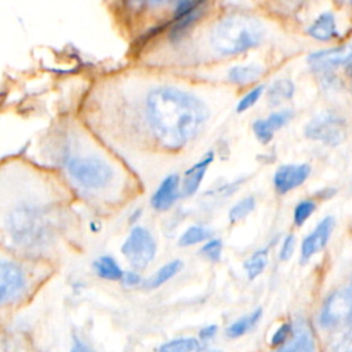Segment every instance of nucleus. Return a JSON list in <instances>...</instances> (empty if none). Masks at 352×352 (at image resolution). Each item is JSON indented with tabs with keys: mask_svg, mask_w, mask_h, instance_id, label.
I'll use <instances>...</instances> for the list:
<instances>
[{
	"mask_svg": "<svg viewBox=\"0 0 352 352\" xmlns=\"http://www.w3.org/2000/svg\"><path fill=\"white\" fill-rule=\"evenodd\" d=\"M263 91H264V87H263V85H258V87L253 88L250 92H248V94L239 100V103H238V106H236V111H238V113H242V111L248 110L249 107H252V106L260 99Z\"/></svg>",
	"mask_w": 352,
	"mask_h": 352,
	"instance_id": "c85d7f7f",
	"label": "nucleus"
},
{
	"mask_svg": "<svg viewBox=\"0 0 352 352\" xmlns=\"http://www.w3.org/2000/svg\"><path fill=\"white\" fill-rule=\"evenodd\" d=\"M70 177L84 188L98 190L113 180V169L98 157H73L67 161Z\"/></svg>",
	"mask_w": 352,
	"mask_h": 352,
	"instance_id": "20e7f679",
	"label": "nucleus"
},
{
	"mask_svg": "<svg viewBox=\"0 0 352 352\" xmlns=\"http://www.w3.org/2000/svg\"><path fill=\"white\" fill-rule=\"evenodd\" d=\"M261 308H257L256 311H253L252 314L246 315V316H242L239 318L238 320H235L231 326L227 327L226 330V334L231 338H236V337H241L243 336L245 333H248L253 326H256V323L260 320L261 318Z\"/></svg>",
	"mask_w": 352,
	"mask_h": 352,
	"instance_id": "412c9836",
	"label": "nucleus"
},
{
	"mask_svg": "<svg viewBox=\"0 0 352 352\" xmlns=\"http://www.w3.org/2000/svg\"><path fill=\"white\" fill-rule=\"evenodd\" d=\"M292 117H293L292 110L272 113L267 120H257L253 124V131L261 143H268L272 139L274 132L282 128L285 124H287Z\"/></svg>",
	"mask_w": 352,
	"mask_h": 352,
	"instance_id": "2eb2a0df",
	"label": "nucleus"
},
{
	"mask_svg": "<svg viewBox=\"0 0 352 352\" xmlns=\"http://www.w3.org/2000/svg\"><path fill=\"white\" fill-rule=\"evenodd\" d=\"M267 261H268V253H267V250H258V252H256L252 257H249L246 261H245V264H243V267H245V270H246V272H248V276L250 278V279H254L256 276H258L263 271H264V268H265V265H267Z\"/></svg>",
	"mask_w": 352,
	"mask_h": 352,
	"instance_id": "a878e982",
	"label": "nucleus"
},
{
	"mask_svg": "<svg viewBox=\"0 0 352 352\" xmlns=\"http://www.w3.org/2000/svg\"><path fill=\"white\" fill-rule=\"evenodd\" d=\"M25 286L21 268L12 263L0 260V304L15 298Z\"/></svg>",
	"mask_w": 352,
	"mask_h": 352,
	"instance_id": "9d476101",
	"label": "nucleus"
},
{
	"mask_svg": "<svg viewBox=\"0 0 352 352\" xmlns=\"http://www.w3.org/2000/svg\"><path fill=\"white\" fill-rule=\"evenodd\" d=\"M333 227H334V219L330 217V216L324 217L316 226V228L304 239L302 246H301L302 261H307L315 253H318L319 250H322L324 248V245L327 243L329 236L333 231Z\"/></svg>",
	"mask_w": 352,
	"mask_h": 352,
	"instance_id": "f8f14e48",
	"label": "nucleus"
},
{
	"mask_svg": "<svg viewBox=\"0 0 352 352\" xmlns=\"http://www.w3.org/2000/svg\"><path fill=\"white\" fill-rule=\"evenodd\" d=\"M338 6L341 7H346L349 10H352V0H334Z\"/></svg>",
	"mask_w": 352,
	"mask_h": 352,
	"instance_id": "c9c22d12",
	"label": "nucleus"
},
{
	"mask_svg": "<svg viewBox=\"0 0 352 352\" xmlns=\"http://www.w3.org/2000/svg\"><path fill=\"white\" fill-rule=\"evenodd\" d=\"M182 267H183V263L180 260H173L166 263L144 282V286L148 289H157L162 286L165 282L172 279L182 270Z\"/></svg>",
	"mask_w": 352,
	"mask_h": 352,
	"instance_id": "a211bd4d",
	"label": "nucleus"
},
{
	"mask_svg": "<svg viewBox=\"0 0 352 352\" xmlns=\"http://www.w3.org/2000/svg\"><path fill=\"white\" fill-rule=\"evenodd\" d=\"M216 330H217V326L216 324H210L208 327H204L201 331H199V338L201 340H210L214 334H216Z\"/></svg>",
	"mask_w": 352,
	"mask_h": 352,
	"instance_id": "72a5a7b5",
	"label": "nucleus"
},
{
	"mask_svg": "<svg viewBox=\"0 0 352 352\" xmlns=\"http://www.w3.org/2000/svg\"><path fill=\"white\" fill-rule=\"evenodd\" d=\"M117 1L124 10L132 11V12L153 11L170 3V0H117Z\"/></svg>",
	"mask_w": 352,
	"mask_h": 352,
	"instance_id": "b1692460",
	"label": "nucleus"
},
{
	"mask_svg": "<svg viewBox=\"0 0 352 352\" xmlns=\"http://www.w3.org/2000/svg\"><path fill=\"white\" fill-rule=\"evenodd\" d=\"M352 60V45L344 44L340 47L324 48L312 52L307 62L316 73H329L330 70L346 65Z\"/></svg>",
	"mask_w": 352,
	"mask_h": 352,
	"instance_id": "1a4fd4ad",
	"label": "nucleus"
},
{
	"mask_svg": "<svg viewBox=\"0 0 352 352\" xmlns=\"http://www.w3.org/2000/svg\"><path fill=\"white\" fill-rule=\"evenodd\" d=\"M307 34L318 41H330L340 37L336 15L331 11L320 12L307 28Z\"/></svg>",
	"mask_w": 352,
	"mask_h": 352,
	"instance_id": "ddd939ff",
	"label": "nucleus"
},
{
	"mask_svg": "<svg viewBox=\"0 0 352 352\" xmlns=\"http://www.w3.org/2000/svg\"><path fill=\"white\" fill-rule=\"evenodd\" d=\"M122 254L136 270H143L155 256L157 243L144 227H135L121 246Z\"/></svg>",
	"mask_w": 352,
	"mask_h": 352,
	"instance_id": "39448f33",
	"label": "nucleus"
},
{
	"mask_svg": "<svg viewBox=\"0 0 352 352\" xmlns=\"http://www.w3.org/2000/svg\"><path fill=\"white\" fill-rule=\"evenodd\" d=\"M292 334V326L289 323H283L282 326L278 327V330H275L272 338H271V345L276 346L280 345L283 342L287 341V337Z\"/></svg>",
	"mask_w": 352,
	"mask_h": 352,
	"instance_id": "7c9ffc66",
	"label": "nucleus"
},
{
	"mask_svg": "<svg viewBox=\"0 0 352 352\" xmlns=\"http://www.w3.org/2000/svg\"><path fill=\"white\" fill-rule=\"evenodd\" d=\"M263 73L258 65H239L228 70V80L234 84H248L257 80Z\"/></svg>",
	"mask_w": 352,
	"mask_h": 352,
	"instance_id": "6ab92c4d",
	"label": "nucleus"
},
{
	"mask_svg": "<svg viewBox=\"0 0 352 352\" xmlns=\"http://www.w3.org/2000/svg\"><path fill=\"white\" fill-rule=\"evenodd\" d=\"M352 322V286L330 294L320 312V324L326 329Z\"/></svg>",
	"mask_w": 352,
	"mask_h": 352,
	"instance_id": "6e6552de",
	"label": "nucleus"
},
{
	"mask_svg": "<svg viewBox=\"0 0 352 352\" xmlns=\"http://www.w3.org/2000/svg\"><path fill=\"white\" fill-rule=\"evenodd\" d=\"M351 286H352V282H351Z\"/></svg>",
	"mask_w": 352,
	"mask_h": 352,
	"instance_id": "4c0bfd02",
	"label": "nucleus"
},
{
	"mask_svg": "<svg viewBox=\"0 0 352 352\" xmlns=\"http://www.w3.org/2000/svg\"><path fill=\"white\" fill-rule=\"evenodd\" d=\"M280 351L286 352H311L314 351V337L309 327L298 320L292 327V338L287 344H285Z\"/></svg>",
	"mask_w": 352,
	"mask_h": 352,
	"instance_id": "f3484780",
	"label": "nucleus"
},
{
	"mask_svg": "<svg viewBox=\"0 0 352 352\" xmlns=\"http://www.w3.org/2000/svg\"><path fill=\"white\" fill-rule=\"evenodd\" d=\"M212 161H213V154L209 153L205 158H202L199 162L192 165L188 170H186L183 182H182V187H180V192L183 197H190V195L195 194V191L198 190V187L205 176V172Z\"/></svg>",
	"mask_w": 352,
	"mask_h": 352,
	"instance_id": "dca6fc26",
	"label": "nucleus"
},
{
	"mask_svg": "<svg viewBox=\"0 0 352 352\" xmlns=\"http://www.w3.org/2000/svg\"><path fill=\"white\" fill-rule=\"evenodd\" d=\"M221 241L220 239H210L208 241L202 249H201V253L210 261H217L220 258V254H221Z\"/></svg>",
	"mask_w": 352,
	"mask_h": 352,
	"instance_id": "c756f323",
	"label": "nucleus"
},
{
	"mask_svg": "<svg viewBox=\"0 0 352 352\" xmlns=\"http://www.w3.org/2000/svg\"><path fill=\"white\" fill-rule=\"evenodd\" d=\"M172 6V25L169 37L177 40L183 37L202 16L208 0H170Z\"/></svg>",
	"mask_w": 352,
	"mask_h": 352,
	"instance_id": "0eeeda50",
	"label": "nucleus"
},
{
	"mask_svg": "<svg viewBox=\"0 0 352 352\" xmlns=\"http://www.w3.org/2000/svg\"><path fill=\"white\" fill-rule=\"evenodd\" d=\"M294 94V85L290 80H276L268 89V103L276 106L283 100H287Z\"/></svg>",
	"mask_w": 352,
	"mask_h": 352,
	"instance_id": "4be33fe9",
	"label": "nucleus"
},
{
	"mask_svg": "<svg viewBox=\"0 0 352 352\" xmlns=\"http://www.w3.org/2000/svg\"><path fill=\"white\" fill-rule=\"evenodd\" d=\"M351 74H352V65H351Z\"/></svg>",
	"mask_w": 352,
	"mask_h": 352,
	"instance_id": "e433bc0d",
	"label": "nucleus"
},
{
	"mask_svg": "<svg viewBox=\"0 0 352 352\" xmlns=\"http://www.w3.org/2000/svg\"><path fill=\"white\" fill-rule=\"evenodd\" d=\"M309 172H311V168L308 164L282 165L274 175L275 190L280 194H285L301 186L307 180Z\"/></svg>",
	"mask_w": 352,
	"mask_h": 352,
	"instance_id": "9b49d317",
	"label": "nucleus"
},
{
	"mask_svg": "<svg viewBox=\"0 0 352 352\" xmlns=\"http://www.w3.org/2000/svg\"><path fill=\"white\" fill-rule=\"evenodd\" d=\"M210 236V231L202 226H191L188 227L180 236L179 245L180 246H191L199 242L206 241Z\"/></svg>",
	"mask_w": 352,
	"mask_h": 352,
	"instance_id": "393cba45",
	"label": "nucleus"
},
{
	"mask_svg": "<svg viewBox=\"0 0 352 352\" xmlns=\"http://www.w3.org/2000/svg\"><path fill=\"white\" fill-rule=\"evenodd\" d=\"M122 279H124V282H125L126 285H129V286L138 285V283L140 282L139 275L135 274V272H126V274H124V275H122Z\"/></svg>",
	"mask_w": 352,
	"mask_h": 352,
	"instance_id": "f704fd0d",
	"label": "nucleus"
},
{
	"mask_svg": "<svg viewBox=\"0 0 352 352\" xmlns=\"http://www.w3.org/2000/svg\"><path fill=\"white\" fill-rule=\"evenodd\" d=\"M315 210V204L312 201H302L300 202L296 209H294V223L297 226L304 224V221L314 213Z\"/></svg>",
	"mask_w": 352,
	"mask_h": 352,
	"instance_id": "cd10ccee",
	"label": "nucleus"
},
{
	"mask_svg": "<svg viewBox=\"0 0 352 352\" xmlns=\"http://www.w3.org/2000/svg\"><path fill=\"white\" fill-rule=\"evenodd\" d=\"M146 111L155 139L168 150L183 147L208 118V109L197 96L172 87L151 89Z\"/></svg>",
	"mask_w": 352,
	"mask_h": 352,
	"instance_id": "f257e3e1",
	"label": "nucleus"
},
{
	"mask_svg": "<svg viewBox=\"0 0 352 352\" xmlns=\"http://www.w3.org/2000/svg\"><path fill=\"white\" fill-rule=\"evenodd\" d=\"M336 349L340 351H352V326L351 329H348L337 341Z\"/></svg>",
	"mask_w": 352,
	"mask_h": 352,
	"instance_id": "473e14b6",
	"label": "nucleus"
},
{
	"mask_svg": "<svg viewBox=\"0 0 352 352\" xmlns=\"http://www.w3.org/2000/svg\"><path fill=\"white\" fill-rule=\"evenodd\" d=\"M10 232L19 245L41 246L50 236V228L43 214L32 208H19L8 217Z\"/></svg>",
	"mask_w": 352,
	"mask_h": 352,
	"instance_id": "7ed1b4c3",
	"label": "nucleus"
},
{
	"mask_svg": "<svg viewBox=\"0 0 352 352\" xmlns=\"http://www.w3.org/2000/svg\"><path fill=\"white\" fill-rule=\"evenodd\" d=\"M94 268L100 278L109 279V280L122 279V275H124L120 265L110 256H102V257L96 258L94 261Z\"/></svg>",
	"mask_w": 352,
	"mask_h": 352,
	"instance_id": "aec40b11",
	"label": "nucleus"
},
{
	"mask_svg": "<svg viewBox=\"0 0 352 352\" xmlns=\"http://www.w3.org/2000/svg\"><path fill=\"white\" fill-rule=\"evenodd\" d=\"M294 246H296V238L294 235H287L282 243L280 248V253H279V258L282 261H286L292 257L293 252H294Z\"/></svg>",
	"mask_w": 352,
	"mask_h": 352,
	"instance_id": "2f4dec72",
	"label": "nucleus"
},
{
	"mask_svg": "<svg viewBox=\"0 0 352 352\" xmlns=\"http://www.w3.org/2000/svg\"><path fill=\"white\" fill-rule=\"evenodd\" d=\"M265 36L263 22L250 14L231 12L221 16L212 28L209 41L220 55H238L258 47Z\"/></svg>",
	"mask_w": 352,
	"mask_h": 352,
	"instance_id": "f03ea898",
	"label": "nucleus"
},
{
	"mask_svg": "<svg viewBox=\"0 0 352 352\" xmlns=\"http://www.w3.org/2000/svg\"><path fill=\"white\" fill-rule=\"evenodd\" d=\"M180 191V180L177 175L166 176L155 190L151 197V206L155 210H166L169 209L179 197Z\"/></svg>",
	"mask_w": 352,
	"mask_h": 352,
	"instance_id": "4468645a",
	"label": "nucleus"
},
{
	"mask_svg": "<svg viewBox=\"0 0 352 352\" xmlns=\"http://www.w3.org/2000/svg\"><path fill=\"white\" fill-rule=\"evenodd\" d=\"M199 349H201L199 341L191 337L175 338V340L166 341L160 346V351L162 352H195Z\"/></svg>",
	"mask_w": 352,
	"mask_h": 352,
	"instance_id": "5701e85b",
	"label": "nucleus"
},
{
	"mask_svg": "<svg viewBox=\"0 0 352 352\" xmlns=\"http://www.w3.org/2000/svg\"><path fill=\"white\" fill-rule=\"evenodd\" d=\"M254 205H256V201L253 197H246L243 198L242 201H239L238 204H235L231 210H230V221L231 223H235V221H239L242 219H245L253 209H254Z\"/></svg>",
	"mask_w": 352,
	"mask_h": 352,
	"instance_id": "bb28decb",
	"label": "nucleus"
},
{
	"mask_svg": "<svg viewBox=\"0 0 352 352\" xmlns=\"http://www.w3.org/2000/svg\"><path fill=\"white\" fill-rule=\"evenodd\" d=\"M346 135L345 121L333 111H323L314 117L305 126V136L329 146L344 142Z\"/></svg>",
	"mask_w": 352,
	"mask_h": 352,
	"instance_id": "423d86ee",
	"label": "nucleus"
}]
</instances>
